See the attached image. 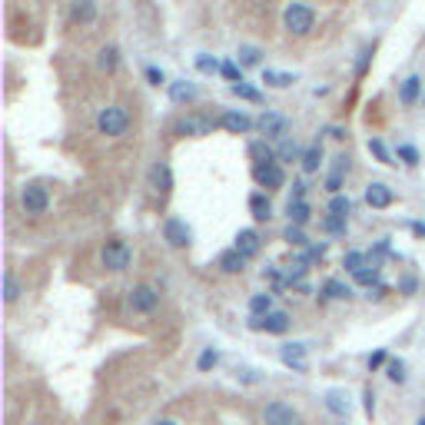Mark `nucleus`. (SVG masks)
Returning a JSON list of instances; mask_svg holds the SVG:
<instances>
[{
  "instance_id": "nucleus-1",
  "label": "nucleus",
  "mask_w": 425,
  "mask_h": 425,
  "mask_svg": "<svg viewBox=\"0 0 425 425\" xmlns=\"http://www.w3.org/2000/svg\"><path fill=\"white\" fill-rule=\"evenodd\" d=\"M282 24H286L290 34L306 37V34H312V27H316V10L306 7V4H290L286 14H282Z\"/></svg>"
},
{
  "instance_id": "nucleus-2",
  "label": "nucleus",
  "mask_w": 425,
  "mask_h": 425,
  "mask_svg": "<svg viewBox=\"0 0 425 425\" xmlns=\"http://www.w3.org/2000/svg\"><path fill=\"white\" fill-rule=\"evenodd\" d=\"M97 130L106 136H123L130 130V113H126L123 106H103L97 116Z\"/></svg>"
},
{
  "instance_id": "nucleus-3",
  "label": "nucleus",
  "mask_w": 425,
  "mask_h": 425,
  "mask_svg": "<svg viewBox=\"0 0 425 425\" xmlns=\"http://www.w3.org/2000/svg\"><path fill=\"white\" fill-rule=\"evenodd\" d=\"M100 260H103V266H106V270L123 272L126 266L133 262V250H130V246H126L123 240H110V242H106V246H103V256H100Z\"/></svg>"
},
{
  "instance_id": "nucleus-4",
  "label": "nucleus",
  "mask_w": 425,
  "mask_h": 425,
  "mask_svg": "<svg viewBox=\"0 0 425 425\" xmlns=\"http://www.w3.org/2000/svg\"><path fill=\"white\" fill-rule=\"evenodd\" d=\"M262 422L266 425H302L299 412L286 402H270V406L262 409Z\"/></svg>"
},
{
  "instance_id": "nucleus-5",
  "label": "nucleus",
  "mask_w": 425,
  "mask_h": 425,
  "mask_svg": "<svg viewBox=\"0 0 425 425\" xmlns=\"http://www.w3.org/2000/svg\"><path fill=\"white\" fill-rule=\"evenodd\" d=\"M20 203H24V210H27V212L40 216V212H47L50 196H47V190H43L40 183H30V186H24V193H20Z\"/></svg>"
},
{
  "instance_id": "nucleus-6",
  "label": "nucleus",
  "mask_w": 425,
  "mask_h": 425,
  "mask_svg": "<svg viewBox=\"0 0 425 425\" xmlns=\"http://www.w3.org/2000/svg\"><path fill=\"white\" fill-rule=\"evenodd\" d=\"M280 359H282V366L292 369V372H306V369H309V352H306L302 342H290V346H282Z\"/></svg>"
},
{
  "instance_id": "nucleus-7",
  "label": "nucleus",
  "mask_w": 425,
  "mask_h": 425,
  "mask_svg": "<svg viewBox=\"0 0 425 425\" xmlns=\"http://www.w3.org/2000/svg\"><path fill=\"white\" fill-rule=\"evenodd\" d=\"M156 302H160V292H156L153 286H146V282L130 290V309L133 312H153Z\"/></svg>"
},
{
  "instance_id": "nucleus-8",
  "label": "nucleus",
  "mask_w": 425,
  "mask_h": 425,
  "mask_svg": "<svg viewBox=\"0 0 425 425\" xmlns=\"http://www.w3.org/2000/svg\"><path fill=\"white\" fill-rule=\"evenodd\" d=\"M252 180L266 190H280L286 183V173H282L280 163H262V166H252Z\"/></svg>"
},
{
  "instance_id": "nucleus-9",
  "label": "nucleus",
  "mask_w": 425,
  "mask_h": 425,
  "mask_svg": "<svg viewBox=\"0 0 425 425\" xmlns=\"http://www.w3.org/2000/svg\"><path fill=\"white\" fill-rule=\"evenodd\" d=\"M250 326L260 329V332H272V336H282V332L290 329V316L276 309V312H266V316H252Z\"/></svg>"
},
{
  "instance_id": "nucleus-10",
  "label": "nucleus",
  "mask_w": 425,
  "mask_h": 425,
  "mask_svg": "<svg viewBox=\"0 0 425 425\" xmlns=\"http://www.w3.org/2000/svg\"><path fill=\"white\" fill-rule=\"evenodd\" d=\"M173 130L180 136H206V133H212V120L210 116H183Z\"/></svg>"
},
{
  "instance_id": "nucleus-11",
  "label": "nucleus",
  "mask_w": 425,
  "mask_h": 425,
  "mask_svg": "<svg viewBox=\"0 0 425 425\" xmlns=\"http://www.w3.org/2000/svg\"><path fill=\"white\" fill-rule=\"evenodd\" d=\"M163 240L170 242V246H176V250H183V246H190V230H186L183 220H166L163 222Z\"/></svg>"
},
{
  "instance_id": "nucleus-12",
  "label": "nucleus",
  "mask_w": 425,
  "mask_h": 425,
  "mask_svg": "<svg viewBox=\"0 0 425 425\" xmlns=\"http://www.w3.org/2000/svg\"><path fill=\"white\" fill-rule=\"evenodd\" d=\"M256 126L262 130V136H286V130H290L286 116L276 113V110H266V113L256 120Z\"/></svg>"
},
{
  "instance_id": "nucleus-13",
  "label": "nucleus",
  "mask_w": 425,
  "mask_h": 425,
  "mask_svg": "<svg viewBox=\"0 0 425 425\" xmlns=\"http://www.w3.org/2000/svg\"><path fill=\"white\" fill-rule=\"evenodd\" d=\"M150 186H153L156 193H163V196L173 190V170H170V163L160 160V163L150 166Z\"/></svg>"
},
{
  "instance_id": "nucleus-14",
  "label": "nucleus",
  "mask_w": 425,
  "mask_h": 425,
  "mask_svg": "<svg viewBox=\"0 0 425 425\" xmlns=\"http://www.w3.org/2000/svg\"><path fill=\"white\" fill-rule=\"evenodd\" d=\"M366 203L372 206V210H389V206L396 203V193H392L386 183H372L366 190Z\"/></svg>"
},
{
  "instance_id": "nucleus-15",
  "label": "nucleus",
  "mask_w": 425,
  "mask_h": 425,
  "mask_svg": "<svg viewBox=\"0 0 425 425\" xmlns=\"http://www.w3.org/2000/svg\"><path fill=\"white\" fill-rule=\"evenodd\" d=\"M220 126L222 130H230V133H250L256 123H252L246 113H240V110H226V113L220 116Z\"/></svg>"
},
{
  "instance_id": "nucleus-16",
  "label": "nucleus",
  "mask_w": 425,
  "mask_h": 425,
  "mask_svg": "<svg viewBox=\"0 0 425 425\" xmlns=\"http://www.w3.org/2000/svg\"><path fill=\"white\" fill-rule=\"evenodd\" d=\"M260 232L256 230H242L240 236H236V246H232V250L240 252L242 260H252V256H256V252H260Z\"/></svg>"
},
{
  "instance_id": "nucleus-17",
  "label": "nucleus",
  "mask_w": 425,
  "mask_h": 425,
  "mask_svg": "<svg viewBox=\"0 0 425 425\" xmlns=\"http://www.w3.org/2000/svg\"><path fill=\"white\" fill-rule=\"evenodd\" d=\"M196 97H200V90H196V83H190V80H173V83H170V100H173V103L186 106V103H193Z\"/></svg>"
},
{
  "instance_id": "nucleus-18",
  "label": "nucleus",
  "mask_w": 425,
  "mask_h": 425,
  "mask_svg": "<svg viewBox=\"0 0 425 425\" xmlns=\"http://www.w3.org/2000/svg\"><path fill=\"white\" fill-rule=\"evenodd\" d=\"M70 20H73V24H93V20H97V0H73Z\"/></svg>"
},
{
  "instance_id": "nucleus-19",
  "label": "nucleus",
  "mask_w": 425,
  "mask_h": 425,
  "mask_svg": "<svg viewBox=\"0 0 425 425\" xmlns=\"http://www.w3.org/2000/svg\"><path fill=\"white\" fill-rule=\"evenodd\" d=\"M250 156H252V166L276 163V153H272V146L266 143V140H256V143H250Z\"/></svg>"
},
{
  "instance_id": "nucleus-20",
  "label": "nucleus",
  "mask_w": 425,
  "mask_h": 425,
  "mask_svg": "<svg viewBox=\"0 0 425 425\" xmlns=\"http://www.w3.org/2000/svg\"><path fill=\"white\" fill-rule=\"evenodd\" d=\"M419 93H422V80L419 77H406L402 80V90H399V100L406 106H412L419 100Z\"/></svg>"
},
{
  "instance_id": "nucleus-21",
  "label": "nucleus",
  "mask_w": 425,
  "mask_h": 425,
  "mask_svg": "<svg viewBox=\"0 0 425 425\" xmlns=\"http://www.w3.org/2000/svg\"><path fill=\"white\" fill-rule=\"evenodd\" d=\"M262 80H266V87H272V90H286V87H292V83H296V77H292V73H280V70H266V73H262Z\"/></svg>"
},
{
  "instance_id": "nucleus-22",
  "label": "nucleus",
  "mask_w": 425,
  "mask_h": 425,
  "mask_svg": "<svg viewBox=\"0 0 425 425\" xmlns=\"http://www.w3.org/2000/svg\"><path fill=\"white\" fill-rule=\"evenodd\" d=\"M242 266H246V260H242L236 250H226L220 256V270L222 272H242Z\"/></svg>"
},
{
  "instance_id": "nucleus-23",
  "label": "nucleus",
  "mask_w": 425,
  "mask_h": 425,
  "mask_svg": "<svg viewBox=\"0 0 425 425\" xmlns=\"http://www.w3.org/2000/svg\"><path fill=\"white\" fill-rule=\"evenodd\" d=\"M336 160H339V163H336V170L329 173L326 190H329V193H336V196H339V190H342V170L349 166V160H346V156H336Z\"/></svg>"
},
{
  "instance_id": "nucleus-24",
  "label": "nucleus",
  "mask_w": 425,
  "mask_h": 425,
  "mask_svg": "<svg viewBox=\"0 0 425 425\" xmlns=\"http://www.w3.org/2000/svg\"><path fill=\"white\" fill-rule=\"evenodd\" d=\"M250 210H252V216H256V220H270V216H272V206H270V200H266L262 193H252L250 196Z\"/></svg>"
},
{
  "instance_id": "nucleus-25",
  "label": "nucleus",
  "mask_w": 425,
  "mask_h": 425,
  "mask_svg": "<svg viewBox=\"0 0 425 425\" xmlns=\"http://www.w3.org/2000/svg\"><path fill=\"white\" fill-rule=\"evenodd\" d=\"M326 406L332 409V412H336V416H342V419L349 416V399L342 396V392H339V389H332V392H326Z\"/></svg>"
},
{
  "instance_id": "nucleus-26",
  "label": "nucleus",
  "mask_w": 425,
  "mask_h": 425,
  "mask_svg": "<svg viewBox=\"0 0 425 425\" xmlns=\"http://www.w3.org/2000/svg\"><path fill=\"white\" fill-rule=\"evenodd\" d=\"M236 60H240V67H256V63H262V50L252 47V43H246V47H240Z\"/></svg>"
},
{
  "instance_id": "nucleus-27",
  "label": "nucleus",
  "mask_w": 425,
  "mask_h": 425,
  "mask_svg": "<svg viewBox=\"0 0 425 425\" xmlns=\"http://www.w3.org/2000/svg\"><path fill=\"white\" fill-rule=\"evenodd\" d=\"M319 163H322V146H309L306 153H302V173H316Z\"/></svg>"
},
{
  "instance_id": "nucleus-28",
  "label": "nucleus",
  "mask_w": 425,
  "mask_h": 425,
  "mask_svg": "<svg viewBox=\"0 0 425 425\" xmlns=\"http://www.w3.org/2000/svg\"><path fill=\"white\" fill-rule=\"evenodd\" d=\"M306 220H309V203L306 200H290V222L302 226Z\"/></svg>"
},
{
  "instance_id": "nucleus-29",
  "label": "nucleus",
  "mask_w": 425,
  "mask_h": 425,
  "mask_svg": "<svg viewBox=\"0 0 425 425\" xmlns=\"http://www.w3.org/2000/svg\"><path fill=\"white\" fill-rule=\"evenodd\" d=\"M352 280H356L359 286H379V266H376V262H369L366 270H359Z\"/></svg>"
},
{
  "instance_id": "nucleus-30",
  "label": "nucleus",
  "mask_w": 425,
  "mask_h": 425,
  "mask_svg": "<svg viewBox=\"0 0 425 425\" xmlns=\"http://www.w3.org/2000/svg\"><path fill=\"white\" fill-rule=\"evenodd\" d=\"M116 63H120V50H116V47H103V50H100V70L113 73Z\"/></svg>"
},
{
  "instance_id": "nucleus-31",
  "label": "nucleus",
  "mask_w": 425,
  "mask_h": 425,
  "mask_svg": "<svg viewBox=\"0 0 425 425\" xmlns=\"http://www.w3.org/2000/svg\"><path fill=\"white\" fill-rule=\"evenodd\" d=\"M342 266H346V272L356 276L359 270H366V266H369V256H366V252H349L346 260H342Z\"/></svg>"
},
{
  "instance_id": "nucleus-32",
  "label": "nucleus",
  "mask_w": 425,
  "mask_h": 425,
  "mask_svg": "<svg viewBox=\"0 0 425 425\" xmlns=\"http://www.w3.org/2000/svg\"><path fill=\"white\" fill-rule=\"evenodd\" d=\"M322 292H326L329 299H346V296H349V286H346L342 280H326Z\"/></svg>"
},
{
  "instance_id": "nucleus-33",
  "label": "nucleus",
  "mask_w": 425,
  "mask_h": 425,
  "mask_svg": "<svg viewBox=\"0 0 425 425\" xmlns=\"http://www.w3.org/2000/svg\"><path fill=\"white\" fill-rule=\"evenodd\" d=\"M4 299H7V302H17L20 299V280L14 276V272H7V276H4Z\"/></svg>"
},
{
  "instance_id": "nucleus-34",
  "label": "nucleus",
  "mask_w": 425,
  "mask_h": 425,
  "mask_svg": "<svg viewBox=\"0 0 425 425\" xmlns=\"http://www.w3.org/2000/svg\"><path fill=\"white\" fill-rule=\"evenodd\" d=\"M232 93L240 100H250V103H262V93L256 87H250V83H236V87H230Z\"/></svg>"
},
{
  "instance_id": "nucleus-35",
  "label": "nucleus",
  "mask_w": 425,
  "mask_h": 425,
  "mask_svg": "<svg viewBox=\"0 0 425 425\" xmlns=\"http://www.w3.org/2000/svg\"><path fill=\"white\" fill-rule=\"evenodd\" d=\"M322 230H326L329 236H346V220H342V216H332V212H329L326 220H322Z\"/></svg>"
},
{
  "instance_id": "nucleus-36",
  "label": "nucleus",
  "mask_w": 425,
  "mask_h": 425,
  "mask_svg": "<svg viewBox=\"0 0 425 425\" xmlns=\"http://www.w3.org/2000/svg\"><path fill=\"white\" fill-rule=\"evenodd\" d=\"M270 306H272L270 292H260V296H252V299H250V309H252V316H266V312H272Z\"/></svg>"
},
{
  "instance_id": "nucleus-37",
  "label": "nucleus",
  "mask_w": 425,
  "mask_h": 425,
  "mask_svg": "<svg viewBox=\"0 0 425 425\" xmlns=\"http://www.w3.org/2000/svg\"><path fill=\"white\" fill-rule=\"evenodd\" d=\"M369 153H372V156H376V160H379V163H396V160H392V153H389V150H386V143H382V140H369Z\"/></svg>"
},
{
  "instance_id": "nucleus-38",
  "label": "nucleus",
  "mask_w": 425,
  "mask_h": 425,
  "mask_svg": "<svg viewBox=\"0 0 425 425\" xmlns=\"http://www.w3.org/2000/svg\"><path fill=\"white\" fill-rule=\"evenodd\" d=\"M282 240L286 242H292V246H306V232H302V226H296V222H290V226H286V232H282Z\"/></svg>"
},
{
  "instance_id": "nucleus-39",
  "label": "nucleus",
  "mask_w": 425,
  "mask_h": 425,
  "mask_svg": "<svg viewBox=\"0 0 425 425\" xmlns=\"http://www.w3.org/2000/svg\"><path fill=\"white\" fill-rule=\"evenodd\" d=\"M349 210H352L349 196H332V200H329V212H332V216H342V220H346Z\"/></svg>"
},
{
  "instance_id": "nucleus-40",
  "label": "nucleus",
  "mask_w": 425,
  "mask_h": 425,
  "mask_svg": "<svg viewBox=\"0 0 425 425\" xmlns=\"http://www.w3.org/2000/svg\"><path fill=\"white\" fill-rule=\"evenodd\" d=\"M196 70H200V73H220L222 63L220 60H212L210 53H200V57H196Z\"/></svg>"
},
{
  "instance_id": "nucleus-41",
  "label": "nucleus",
  "mask_w": 425,
  "mask_h": 425,
  "mask_svg": "<svg viewBox=\"0 0 425 425\" xmlns=\"http://www.w3.org/2000/svg\"><path fill=\"white\" fill-rule=\"evenodd\" d=\"M222 77L230 80L232 87H236V83H242V67H236V63H232V60H226V63H222V70H220Z\"/></svg>"
},
{
  "instance_id": "nucleus-42",
  "label": "nucleus",
  "mask_w": 425,
  "mask_h": 425,
  "mask_svg": "<svg viewBox=\"0 0 425 425\" xmlns=\"http://www.w3.org/2000/svg\"><path fill=\"white\" fill-rule=\"evenodd\" d=\"M216 362H220V352H216V349H203V356H200L196 369H200V372H210V369L216 366Z\"/></svg>"
},
{
  "instance_id": "nucleus-43",
  "label": "nucleus",
  "mask_w": 425,
  "mask_h": 425,
  "mask_svg": "<svg viewBox=\"0 0 425 425\" xmlns=\"http://www.w3.org/2000/svg\"><path fill=\"white\" fill-rule=\"evenodd\" d=\"M399 160H402L406 166H416L419 163V150L416 146H409V143H402L399 146Z\"/></svg>"
},
{
  "instance_id": "nucleus-44",
  "label": "nucleus",
  "mask_w": 425,
  "mask_h": 425,
  "mask_svg": "<svg viewBox=\"0 0 425 425\" xmlns=\"http://www.w3.org/2000/svg\"><path fill=\"white\" fill-rule=\"evenodd\" d=\"M326 256V242H316V246H309V250L302 252V262H312V260H322Z\"/></svg>"
},
{
  "instance_id": "nucleus-45",
  "label": "nucleus",
  "mask_w": 425,
  "mask_h": 425,
  "mask_svg": "<svg viewBox=\"0 0 425 425\" xmlns=\"http://www.w3.org/2000/svg\"><path fill=\"white\" fill-rule=\"evenodd\" d=\"M280 156H282V160H296V156H299V146L292 143V140H282V143H280Z\"/></svg>"
},
{
  "instance_id": "nucleus-46",
  "label": "nucleus",
  "mask_w": 425,
  "mask_h": 425,
  "mask_svg": "<svg viewBox=\"0 0 425 425\" xmlns=\"http://www.w3.org/2000/svg\"><path fill=\"white\" fill-rule=\"evenodd\" d=\"M389 379H392V382H402V379H406V366H402V362H389Z\"/></svg>"
},
{
  "instance_id": "nucleus-47",
  "label": "nucleus",
  "mask_w": 425,
  "mask_h": 425,
  "mask_svg": "<svg viewBox=\"0 0 425 425\" xmlns=\"http://www.w3.org/2000/svg\"><path fill=\"white\" fill-rule=\"evenodd\" d=\"M146 80H150V83H153V87H160V83H163V70H156V67H146Z\"/></svg>"
},
{
  "instance_id": "nucleus-48",
  "label": "nucleus",
  "mask_w": 425,
  "mask_h": 425,
  "mask_svg": "<svg viewBox=\"0 0 425 425\" xmlns=\"http://www.w3.org/2000/svg\"><path fill=\"white\" fill-rule=\"evenodd\" d=\"M369 60H372V50H366V53H362V60H359V77H366V70H369Z\"/></svg>"
},
{
  "instance_id": "nucleus-49",
  "label": "nucleus",
  "mask_w": 425,
  "mask_h": 425,
  "mask_svg": "<svg viewBox=\"0 0 425 425\" xmlns=\"http://www.w3.org/2000/svg\"><path fill=\"white\" fill-rule=\"evenodd\" d=\"M382 362H386V352H382V349H379V352H372V356H369V369H379V366H382Z\"/></svg>"
},
{
  "instance_id": "nucleus-50",
  "label": "nucleus",
  "mask_w": 425,
  "mask_h": 425,
  "mask_svg": "<svg viewBox=\"0 0 425 425\" xmlns=\"http://www.w3.org/2000/svg\"><path fill=\"white\" fill-rule=\"evenodd\" d=\"M376 412V396H372V389H366V416Z\"/></svg>"
},
{
  "instance_id": "nucleus-51",
  "label": "nucleus",
  "mask_w": 425,
  "mask_h": 425,
  "mask_svg": "<svg viewBox=\"0 0 425 425\" xmlns=\"http://www.w3.org/2000/svg\"><path fill=\"white\" fill-rule=\"evenodd\" d=\"M329 136H336V140H346V130H342V126H329Z\"/></svg>"
},
{
  "instance_id": "nucleus-52",
  "label": "nucleus",
  "mask_w": 425,
  "mask_h": 425,
  "mask_svg": "<svg viewBox=\"0 0 425 425\" xmlns=\"http://www.w3.org/2000/svg\"><path fill=\"white\" fill-rule=\"evenodd\" d=\"M412 230H416L419 236H425V222H412Z\"/></svg>"
},
{
  "instance_id": "nucleus-53",
  "label": "nucleus",
  "mask_w": 425,
  "mask_h": 425,
  "mask_svg": "<svg viewBox=\"0 0 425 425\" xmlns=\"http://www.w3.org/2000/svg\"><path fill=\"white\" fill-rule=\"evenodd\" d=\"M156 425H176V422H170V419H163V422H156Z\"/></svg>"
},
{
  "instance_id": "nucleus-54",
  "label": "nucleus",
  "mask_w": 425,
  "mask_h": 425,
  "mask_svg": "<svg viewBox=\"0 0 425 425\" xmlns=\"http://www.w3.org/2000/svg\"><path fill=\"white\" fill-rule=\"evenodd\" d=\"M419 425H425V416H422V419H419Z\"/></svg>"
}]
</instances>
